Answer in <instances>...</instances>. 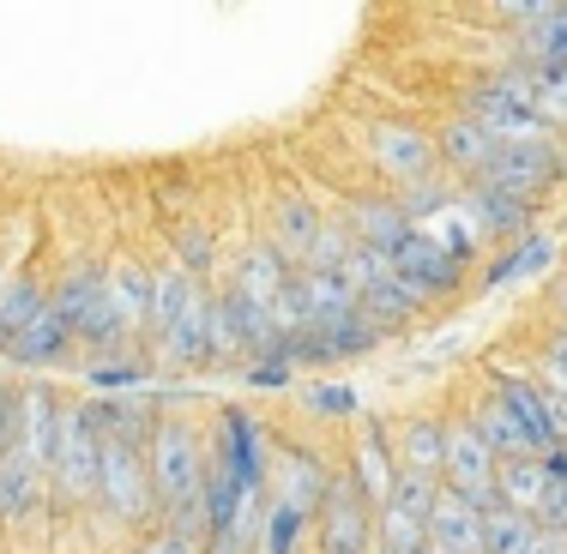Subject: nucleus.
Segmentation results:
<instances>
[{"instance_id":"1","label":"nucleus","mask_w":567,"mask_h":554,"mask_svg":"<svg viewBox=\"0 0 567 554\" xmlns=\"http://www.w3.org/2000/svg\"><path fill=\"white\" fill-rule=\"evenodd\" d=\"M145 464H152V494L164 500V531L194 536L199 531V506H206V452H199V435L187 416H164L152 428V446H145Z\"/></svg>"},{"instance_id":"2","label":"nucleus","mask_w":567,"mask_h":554,"mask_svg":"<svg viewBox=\"0 0 567 554\" xmlns=\"http://www.w3.org/2000/svg\"><path fill=\"white\" fill-rule=\"evenodd\" d=\"M49 307H55V320L66 326V337H79V344L115 349L121 337H127V326H121L115 307H110V283H103L97 265H73Z\"/></svg>"},{"instance_id":"3","label":"nucleus","mask_w":567,"mask_h":554,"mask_svg":"<svg viewBox=\"0 0 567 554\" xmlns=\"http://www.w3.org/2000/svg\"><path fill=\"white\" fill-rule=\"evenodd\" d=\"M97 500L115 524H145L157 506L152 494V470H145V452L133 440H103V470H97Z\"/></svg>"},{"instance_id":"4","label":"nucleus","mask_w":567,"mask_h":554,"mask_svg":"<svg viewBox=\"0 0 567 554\" xmlns=\"http://www.w3.org/2000/svg\"><path fill=\"white\" fill-rule=\"evenodd\" d=\"M97 470H103V435H97V416H91V398L73 404L61 416V446H55V494L61 500H91L97 494Z\"/></svg>"},{"instance_id":"5","label":"nucleus","mask_w":567,"mask_h":554,"mask_svg":"<svg viewBox=\"0 0 567 554\" xmlns=\"http://www.w3.org/2000/svg\"><path fill=\"white\" fill-rule=\"evenodd\" d=\"M495 470H502V458L489 452V446L477 440V428L471 422H453L447 428V464H441V489L477 500L483 512H495L502 500H495Z\"/></svg>"},{"instance_id":"6","label":"nucleus","mask_w":567,"mask_h":554,"mask_svg":"<svg viewBox=\"0 0 567 554\" xmlns=\"http://www.w3.org/2000/svg\"><path fill=\"white\" fill-rule=\"evenodd\" d=\"M435 494H441V477H416V470L393 477V494H386V554H411L429 543Z\"/></svg>"},{"instance_id":"7","label":"nucleus","mask_w":567,"mask_h":554,"mask_svg":"<svg viewBox=\"0 0 567 554\" xmlns=\"http://www.w3.org/2000/svg\"><path fill=\"white\" fill-rule=\"evenodd\" d=\"M556 169H561V145H549V139H532V145H502V151H495V164L483 169V187H495V194L525 199V194H537L544 181H556Z\"/></svg>"},{"instance_id":"8","label":"nucleus","mask_w":567,"mask_h":554,"mask_svg":"<svg viewBox=\"0 0 567 554\" xmlns=\"http://www.w3.org/2000/svg\"><path fill=\"white\" fill-rule=\"evenodd\" d=\"M386 265H393V278L416 295V302H423V295H435V290H453V283H458V260H453L447 248H441L435 236H429V229H411Z\"/></svg>"},{"instance_id":"9","label":"nucleus","mask_w":567,"mask_h":554,"mask_svg":"<svg viewBox=\"0 0 567 554\" xmlns=\"http://www.w3.org/2000/svg\"><path fill=\"white\" fill-rule=\"evenodd\" d=\"M495 398H502V410L513 416V428H519L525 452L532 458H549L556 452V428H549V404H544V386L519 380V374H495Z\"/></svg>"},{"instance_id":"10","label":"nucleus","mask_w":567,"mask_h":554,"mask_svg":"<svg viewBox=\"0 0 567 554\" xmlns=\"http://www.w3.org/2000/svg\"><path fill=\"white\" fill-rule=\"evenodd\" d=\"M369 500H362L357 482H332L327 489V519H320V536H327V554H362L369 548Z\"/></svg>"},{"instance_id":"11","label":"nucleus","mask_w":567,"mask_h":554,"mask_svg":"<svg viewBox=\"0 0 567 554\" xmlns=\"http://www.w3.org/2000/svg\"><path fill=\"white\" fill-rule=\"evenodd\" d=\"M55 446H61V404L49 386L19 391V452L37 470H55Z\"/></svg>"},{"instance_id":"12","label":"nucleus","mask_w":567,"mask_h":554,"mask_svg":"<svg viewBox=\"0 0 567 554\" xmlns=\"http://www.w3.org/2000/svg\"><path fill=\"white\" fill-rule=\"evenodd\" d=\"M429 543L447 554H483V506L453 489L435 494V512H429Z\"/></svg>"},{"instance_id":"13","label":"nucleus","mask_w":567,"mask_h":554,"mask_svg":"<svg viewBox=\"0 0 567 554\" xmlns=\"http://www.w3.org/2000/svg\"><path fill=\"white\" fill-rule=\"evenodd\" d=\"M218 464L248 494L266 489V446H260V422H254L248 410H224V458H218Z\"/></svg>"},{"instance_id":"14","label":"nucleus","mask_w":567,"mask_h":554,"mask_svg":"<svg viewBox=\"0 0 567 554\" xmlns=\"http://www.w3.org/2000/svg\"><path fill=\"white\" fill-rule=\"evenodd\" d=\"M374 157H381L386 175H399V181H423L429 164H435V139H429L423 127H404V121H386V127H374Z\"/></svg>"},{"instance_id":"15","label":"nucleus","mask_w":567,"mask_h":554,"mask_svg":"<svg viewBox=\"0 0 567 554\" xmlns=\"http://www.w3.org/2000/svg\"><path fill=\"white\" fill-rule=\"evenodd\" d=\"M495 500H502L507 512H519V519L544 524V512H549V470H544V458H507V464L495 470Z\"/></svg>"},{"instance_id":"16","label":"nucleus","mask_w":567,"mask_h":554,"mask_svg":"<svg viewBox=\"0 0 567 554\" xmlns=\"http://www.w3.org/2000/svg\"><path fill=\"white\" fill-rule=\"evenodd\" d=\"M290 278L296 272H284L278 253H248V260H241V272H236V295L254 307V314H266L278 326L284 302H290Z\"/></svg>"},{"instance_id":"17","label":"nucleus","mask_w":567,"mask_h":554,"mask_svg":"<svg viewBox=\"0 0 567 554\" xmlns=\"http://www.w3.org/2000/svg\"><path fill=\"white\" fill-rule=\"evenodd\" d=\"M327 489H332V477H327V464H320L308 446H284V500L278 506H296V512H315V506H327Z\"/></svg>"},{"instance_id":"18","label":"nucleus","mask_w":567,"mask_h":554,"mask_svg":"<svg viewBox=\"0 0 567 554\" xmlns=\"http://www.w3.org/2000/svg\"><path fill=\"white\" fill-rule=\"evenodd\" d=\"M103 283H110V307L121 326H145L157 307V272H145V265H115V272H103Z\"/></svg>"},{"instance_id":"19","label":"nucleus","mask_w":567,"mask_h":554,"mask_svg":"<svg viewBox=\"0 0 567 554\" xmlns=\"http://www.w3.org/2000/svg\"><path fill=\"white\" fill-rule=\"evenodd\" d=\"M43 482H49V470H37L19 446L0 452V512H7V519H24V512L43 500Z\"/></svg>"},{"instance_id":"20","label":"nucleus","mask_w":567,"mask_h":554,"mask_svg":"<svg viewBox=\"0 0 567 554\" xmlns=\"http://www.w3.org/2000/svg\"><path fill=\"white\" fill-rule=\"evenodd\" d=\"M350 218H357V241L374 253V260H393V253H399V241L411 236V218H404L399 206H381V199L357 206Z\"/></svg>"},{"instance_id":"21","label":"nucleus","mask_w":567,"mask_h":554,"mask_svg":"<svg viewBox=\"0 0 567 554\" xmlns=\"http://www.w3.org/2000/svg\"><path fill=\"white\" fill-rule=\"evenodd\" d=\"M66 344H73V337H66V326L55 320V307H43V314H37L31 326L12 337L7 356L19 362V368H43V362H61V349H66Z\"/></svg>"},{"instance_id":"22","label":"nucleus","mask_w":567,"mask_h":554,"mask_svg":"<svg viewBox=\"0 0 567 554\" xmlns=\"http://www.w3.org/2000/svg\"><path fill=\"white\" fill-rule=\"evenodd\" d=\"M441 151H447L458 169L483 175V169L495 164V151H502V139H495V133L483 127V121H453V127H447V139H441Z\"/></svg>"},{"instance_id":"23","label":"nucleus","mask_w":567,"mask_h":554,"mask_svg":"<svg viewBox=\"0 0 567 554\" xmlns=\"http://www.w3.org/2000/svg\"><path fill=\"white\" fill-rule=\"evenodd\" d=\"M471 218L489 229V236H519V229L532 223V206H525V199H513V194H495V187L477 181V194H471Z\"/></svg>"},{"instance_id":"24","label":"nucleus","mask_w":567,"mask_h":554,"mask_svg":"<svg viewBox=\"0 0 567 554\" xmlns=\"http://www.w3.org/2000/svg\"><path fill=\"white\" fill-rule=\"evenodd\" d=\"M519 43L532 66H567V7H549L544 19H532L519 31Z\"/></svg>"},{"instance_id":"25","label":"nucleus","mask_w":567,"mask_h":554,"mask_svg":"<svg viewBox=\"0 0 567 554\" xmlns=\"http://www.w3.org/2000/svg\"><path fill=\"white\" fill-rule=\"evenodd\" d=\"M441 464H447V428L441 422H411L404 428V470L441 477Z\"/></svg>"},{"instance_id":"26","label":"nucleus","mask_w":567,"mask_h":554,"mask_svg":"<svg viewBox=\"0 0 567 554\" xmlns=\"http://www.w3.org/2000/svg\"><path fill=\"white\" fill-rule=\"evenodd\" d=\"M532 536H537V519H519L507 506L483 512V554H525Z\"/></svg>"},{"instance_id":"27","label":"nucleus","mask_w":567,"mask_h":554,"mask_svg":"<svg viewBox=\"0 0 567 554\" xmlns=\"http://www.w3.org/2000/svg\"><path fill=\"white\" fill-rule=\"evenodd\" d=\"M43 307L49 302H43V290H37V283H7V290H0V349H12V337L31 326Z\"/></svg>"},{"instance_id":"28","label":"nucleus","mask_w":567,"mask_h":554,"mask_svg":"<svg viewBox=\"0 0 567 554\" xmlns=\"http://www.w3.org/2000/svg\"><path fill=\"white\" fill-rule=\"evenodd\" d=\"M471 428H477V440L489 446V452L502 458V464H507V458H532V452H525V440H519V428H513V416L502 410V398L483 404L477 422H471Z\"/></svg>"},{"instance_id":"29","label":"nucleus","mask_w":567,"mask_h":554,"mask_svg":"<svg viewBox=\"0 0 567 554\" xmlns=\"http://www.w3.org/2000/svg\"><path fill=\"white\" fill-rule=\"evenodd\" d=\"M362 464H357V477H362V500H369V506H386V494H393V477L399 470H386V446L381 440H362Z\"/></svg>"},{"instance_id":"30","label":"nucleus","mask_w":567,"mask_h":554,"mask_svg":"<svg viewBox=\"0 0 567 554\" xmlns=\"http://www.w3.org/2000/svg\"><path fill=\"white\" fill-rule=\"evenodd\" d=\"M532 97H537V121H567V66H532Z\"/></svg>"},{"instance_id":"31","label":"nucleus","mask_w":567,"mask_h":554,"mask_svg":"<svg viewBox=\"0 0 567 554\" xmlns=\"http://www.w3.org/2000/svg\"><path fill=\"white\" fill-rule=\"evenodd\" d=\"M556 260V241L549 236H525V248L519 253H507L502 265L489 272V283H507V278H532V272H544V265Z\"/></svg>"},{"instance_id":"32","label":"nucleus","mask_w":567,"mask_h":554,"mask_svg":"<svg viewBox=\"0 0 567 554\" xmlns=\"http://www.w3.org/2000/svg\"><path fill=\"white\" fill-rule=\"evenodd\" d=\"M302 531H308V512H296V506H272V512H266V548H260V554H296Z\"/></svg>"},{"instance_id":"33","label":"nucleus","mask_w":567,"mask_h":554,"mask_svg":"<svg viewBox=\"0 0 567 554\" xmlns=\"http://www.w3.org/2000/svg\"><path fill=\"white\" fill-rule=\"evenodd\" d=\"M320 229H327V223H320V218H315V211H308V206H296V199H290V206L278 211V236L290 241V253H315Z\"/></svg>"},{"instance_id":"34","label":"nucleus","mask_w":567,"mask_h":554,"mask_svg":"<svg viewBox=\"0 0 567 554\" xmlns=\"http://www.w3.org/2000/svg\"><path fill=\"white\" fill-rule=\"evenodd\" d=\"M91 386L97 391H140V386H152V368H127V362H115V368H91Z\"/></svg>"},{"instance_id":"35","label":"nucleus","mask_w":567,"mask_h":554,"mask_svg":"<svg viewBox=\"0 0 567 554\" xmlns=\"http://www.w3.org/2000/svg\"><path fill=\"white\" fill-rule=\"evenodd\" d=\"M308 404H315L320 416H350V410H357V391H350V386H315V391H308Z\"/></svg>"},{"instance_id":"36","label":"nucleus","mask_w":567,"mask_h":554,"mask_svg":"<svg viewBox=\"0 0 567 554\" xmlns=\"http://www.w3.org/2000/svg\"><path fill=\"white\" fill-rule=\"evenodd\" d=\"M12 435H19V391L0 386V452H12V446H19Z\"/></svg>"},{"instance_id":"37","label":"nucleus","mask_w":567,"mask_h":554,"mask_svg":"<svg viewBox=\"0 0 567 554\" xmlns=\"http://www.w3.org/2000/svg\"><path fill=\"white\" fill-rule=\"evenodd\" d=\"M140 554H194V536H175V531H164V524H157V531L140 543Z\"/></svg>"},{"instance_id":"38","label":"nucleus","mask_w":567,"mask_h":554,"mask_svg":"<svg viewBox=\"0 0 567 554\" xmlns=\"http://www.w3.org/2000/svg\"><path fill=\"white\" fill-rule=\"evenodd\" d=\"M544 380H549V391H561V398H567V337H556V344H549V356H544Z\"/></svg>"},{"instance_id":"39","label":"nucleus","mask_w":567,"mask_h":554,"mask_svg":"<svg viewBox=\"0 0 567 554\" xmlns=\"http://www.w3.org/2000/svg\"><path fill=\"white\" fill-rule=\"evenodd\" d=\"M525 554H567V531H544V524H537V536Z\"/></svg>"}]
</instances>
